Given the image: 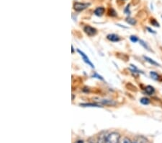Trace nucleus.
<instances>
[{"label": "nucleus", "mask_w": 162, "mask_h": 143, "mask_svg": "<svg viewBox=\"0 0 162 143\" xmlns=\"http://www.w3.org/2000/svg\"><path fill=\"white\" fill-rule=\"evenodd\" d=\"M107 38L109 41H112V42H118V41H119L120 40V38L118 36V35L114 34V33H112V34L107 35Z\"/></svg>", "instance_id": "nucleus-5"}, {"label": "nucleus", "mask_w": 162, "mask_h": 143, "mask_svg": "<svg viewBox=\"0 0 162 143\" xmlns=\"http://www.w3.org/2000/svg\"><path fill=\"white\" fill-rule=\"evenodd\" d=\"M84 30L89 36H93L97 33V30L90 25H86L84 28Z\"/></svg>", "instance_id": "nucleus-4"}, {"label": "nucleus", "mask_w": 162, "mask_h": 143, "mask_svg": "<svg viewBox=\"0 0 162 143\" xmlns=\"http://www.w3.org/2000/svg\"><path fill=\"white\" fill-rule=\"evenodd\" d=\"M105 12V9L103 7H97L95 10V15L98 16V17H100L103 15Z\"/></svg>", "instance_id": "nucleus-8"}, {"label": "nucleus", "mask_w": 162, "mask_h": 143, "mask_svg": "<svg viewBox=\"0 0 162 143\" xmlns=\"http://www.w3.org/2000/svg\"><path fill=\"white\" fill-rule=\"evenodd\" d=\"M80 54V56H81V57H82V59L84 60V61L86 63V64H87L89 66H90L92 68H95V66H94V64L92 63V61L89 60V57L84 53L83 52V51H81L80 50H78L77 51Z\"/></svg>", "instance_id": "nucleus-3"}, {"label": "nucleus", "mask_w": 162, "mask_h": 143, "mask_svg": "<svg viewBox=\"0 0 162 143\" xmlns=\"http://www.w3.org/2000/svg\"><path fill=\"white\" fill-rule=\"evenodd\" d=\"M107 135L105 132H102L100 134V135L98 137V140L97 143H106V139H107Z\"/></svg>", "instance_id": "nucleus-9"}, {"label": "nucleus", "mask_w": 162, "mask_h": 143, "mask_svg": "<svg viewBox=\"0 0 162 143\" xmlns=\"http://www.w3.org/2000/svg\"><path fill=\"white\" fill-rule=\"evenodd\" d=\"M139 43H140V44L143 48H145L146 49H147V50H148V51H150V49H149V46H148V44L146 43V42H144L143 40H139Z\"/></svg>", "instance_id": "nucleus-17"}, {"label": "nucleus", "mask_w": 162, "mask_h": 143, "mask_svg": "<svg viewBox=\"0 0 162 143\" xmlns=\"http://www.w3.org/2000/svg\"><path fill=\"white\" fill-rule=\"evenodd\" d=\"M145 92L148 95H151L155 93L154 88L153 86H151V85H147L145 88Z\"/></svg>", "instance_id": "nucleus-7"}, {"label": "nucleus", "mask_w": 162, "mask_h": 143, "mask_svg": "<svg viewBox=\"0 0 162 143\" xmlns=\"http://www.w3.org/2000/svg\"><path fill=\"white\" fill-rule=\"evenodd\" d=\"M90 5L89 3H82V2H75L74 4V9L76 12H81L87 9Z\"/></svg>", "instance_id": "nucleus-2"}, {"label": "nucleus", "mask_w": 162, "mask_h": 143, "mask_svg": "<svg viewBox=\"0 0 162 143\" xmlns=\"http://www.w3.org/2000/svg\"><path fill=\"white\" fill-rule=\"evenodd\" d=\"M93 77H95V78H97V79H99V80H103V77H102L101 75H98L97 73H94L93 74V75H92Z\"/></svg>", "instance_id": "nucleus-20"}, {"label": "nucleus", "mask_w": 162, "mask_h": 143, "mask_svg": "<svg viewBox=\"0 0 162 143\" xmlns=\"http://www.w3.org/2000/svg\"><path fill=\"white\" fill-rule=\"evenodd\" d=\"M132 143V142H131V140H130L129 138L125 137V138L121 141V143Z\"/></svg>", "instance_id": "nucleus-21"}, {"label": "nucleus", "mask_w": 162, "mask_h": 143, "mask_svg": "<svg viewBox=\"0 0 162 143\" xmlns=\"http://www.w3.org/2000/svg\"><path fill=\"white\" fill-rule=\"evenodd\" d=\"M143 58H144L145 61H146L149 64H151L152 65H155V66H159V64L158 62H156V61L154 60V59H151V58H149L148 56H143Z\"/></svg>", "instance_id": "nucleus-10"}, {"label": "nucleus", "mask_w": 162, "mask_h": 143, "mask_svg": "<svg viewBox=\"0 0 162 143\" xmlns=\"http://www.w3.org/2000/svg\"><path fill=\"white\" fill-rule=\"evenodd\" d=\"M120 135L118 132H112L107 135L106 139V143H119Z\"/></svg>", "instance_id": "nucleus-1"}, {"label": "nucleus", "mask_w": 162, "mask_h": 143, "mask_svg": "<svg viewBox=\"0 0 162 143\" xmlns=\"http://www.w3.org/2000/svg\"><path fill=\"white\" fill-rule=\"evenodd\" d=\"M80 105L83 106V107H97V108L102 107L98 103H81Z\"/></svg>", "instance_id": "nucleus-13"}, {"label": "nucleus", "mask_w": 162, "mask_h": 143, "mask_svg": "<svg viewBox=\"0 0 162 143\" xmlns=\"http://www.w3.org/2000/svg\"><path fill=\"white\" fill-rule=\"evenodd\" d=\"M132 143H147V140L143 136H138L135 138Z\"/></svg>", "instance_id": "nucleus-6"}, {"label": "nucleus", "mask_w": 162, "mask_h": 143, "mask_svg": "<svg viewBox=\"0 0 162 143\" xmlns=\"http://www.w3.org/2000/svg\"><path fill=\"white\" fill-rule=\"evenodd\" d=\"M130 41H131L133 43H136L137 41H139L138 38L137 36H131L130 37Z\"/></svg>", "instance_id": "nucleus-18"}, {"label": "nucleus", "mask_w": 162, "mask_h": 143, "mask_svg": "<svg viewBox=\"0 0 162 143\" xmlns=\"http://www.w3.org/2000/svg\"><path fill=\"white\" fill-rule=\"evenodd\" d=\"M150 75H151V77L154 80H160V76L159 75V74H157L156 72H150Z\"/></svg>", "instance_id": "nucleus-12"}, {"label": "nucleus", "mask_w": 162, "mask_h": 143, "mask_svg": "<svg viewBox=\"0 0 162 143\" xmlns=\"http://www.w3.org/2000/svg\"></svg>", "instance_id": "nucleus-26"}, {"label": "nucleus", "mask_w": 162, "mask_h": 143, "mask_svg": "<svg viewBox=\"0 0 162 143\" xmlns=\"http://www.w3.org/2000/svg\"><path fill=\"white\" fill-rule=\"evenodd\" d=\"M75 143H84V141H83V140H79L76 141Z\"/></svg>", "instance_id": "nucleus-24"}, {"label": "nucleus", "mask_w": 162, "mask_h": 143, "mask_svg": "<svg viewBox=\"0 0 162 143\" xmlns=\"http://www.w3.org/2000/svg\"><path fill=\"white\" fill-rule=\"evenodd\" d=\"M147 30H148V32H150V33H156V32H155L154 30H152V29H151L150 28H147Z\"/></svg>", "instance_id": "nucleus-23"}, {"label": "nucleus", "mask_w": 162, "mask_h": 143, "mask_svg": "<svg viewBox=\"0 0 162 143\" xmlns=\"http://www.w3.org/2000/svg\"><path fill=\"white\" fill-rule=\"evenodd\" d=\"M72 53H74V47L72 46Z\"/></svg>", "instance_id": "nucleus-25"}, {"label": "nucleus", "mask_w": 162, "mask_h": 143, "mask_svg": "<svg viewBox=\"0 0 162 143\" xmlns=\"http://www.w3.org/2000/svg\"><path fill=\"white\" fill-rule=\"evenodd\" d=\"M151 25H154V26H156V27H159V23H158V22H157L155 19H154V18L151 19Z\"/></svg>", "instance_id": "nucleus-19"}, {"label": "nucleus", "mask_w": 162, "mask_h": 143, "mask_svg": "<svg viewBox=\"0 0 162 143\" xmlns=\"http://www.w3.org/2000/svg\"><path fill=\"white\" fill-rule=\"evenodd\" d=\"M103 105H115L116 104L115 102H114L113 100H102L100 101Z\"/></svg>", "instance_id": "nucleus-11"}, {"label": "nucleus", "mask_w": 162, "mask_h": 143, "mask_svg": "<svg viewBox=\"0 0 162 143\" xmlns=\"http://www.w3.org/2000/svg\"><path fill=\"white\" fill-rule=\"evenodd\" d=\"M124 12H125V13L126 15H129V14H130V5H128V6L126 7L125 10H124Z\"/></svg>", "instance_id": "nucleus-22"}, {"label": "nucleus", "mask_w": 162, "mask_h": 143, "mask_svg": "<svg viewBox=\"0 0 162 143\" xmlns=\"http://www.w3.org/2000/svg\"><path fill=\"white\" fill-rule=\"evenodd\" d=\"M126 22L128 24L131 25H135L136 24V20L135 19L132 18V17H130L126 18Z\"/></svg>", "instance_id": "nucleus-14"}, {"label": "nucleus", "mask_w": 162, "mask_h": 143, "mask_svg": "<svg viewBox=\"0 0 162 143\" xmlns=\"http://www.w3.org/2000/svg\"><path fill=\"white\" fill-rule=\"evenodd\" d=\"M108 14H109L110 16H112V17H115V16H117V12H116V11H115L114 9H112V8H110V9H109Z\"/></svg>", "instance_id": "nucleus-16"}, {"label": "nucleus", "mask_w": 162, "mask_h": 143, "mask_svg": "<svg viewBox=\"0 0 162 143\" xmlns=\"http://www.w3.org/2000/svg\"><path fill=\"white\" fill-rule=\"evenodd\" d=\"M140 101L143 105H148L150 103V100L148 98H146V97H143V98H141Z\"/></svg>", "instance_id": "nucleus-15"}]
</instances>
